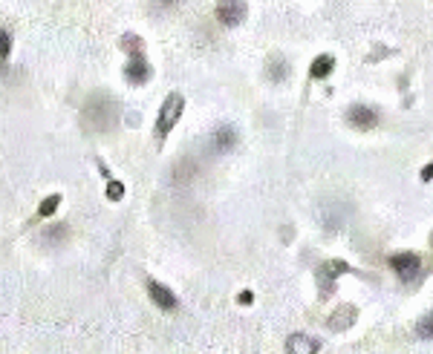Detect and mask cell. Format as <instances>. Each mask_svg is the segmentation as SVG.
<instances>
[{
    "instance_id": "1",
    "label": "cell",
    "mask_w": 433,
    "mask_h": 354,
    "mask_svg": "<svg viewBox=\"0 0 433 354\" xmlns=\"http://www.w3.org/2000/svg\"><path fill=\"white\" fill-rule=\"evenodd\" d=\"M183 110H185V98L179 95V92H171V95H167L165 101H162L159 118H156V138H159V141L174 130V124L179 121V116H183Z\"/></svg>"
},
{
    "instance_id": "2",
    "label": "cell",
    "mask_w": 433,
    "mask_h": 354,
    "mask_svg": "<svg viewBox=\"0 0 433 354\" xmlns=\"http://www.w3.org/2000/svg\"><path fill=\"white\" fill-rule=\"evenodd\" d=\"M353 268L350 262H344V260H327L324 265H318V271H315V282H318V291L320 296H327L335 291V279H338L341 274H350Z\"/></svg>"
},
{
    "instance_id": "3",
    "label": "cell",
    "mask_w": 433,
    "mask_h": 354,
    "mask_svg": "<svg viewBox=\"0 0 433 354\" xmlns=\"http://www.w3.org/2000/svg\"><path fill=\"white\" fill-rule=\"evenodd\" d=\"M153 75V69L145 58V52L142 55H130V64H124V81L133 84V87H142V84H148Z\"/></svg>"
},
{
    "instance_id": "4",
    "label": "cell",
    "mask_w": 433,
    "mask_h": 354,
    "mask_svg": "<svg viewBox=\"0 0 433 354\" xmlns=\"http://www.w3.org/2000/svg\"><path fill=\"white\" fill-rule=\"evenodd\" d=\"M387 262L401 279H413V277H419V271H422V257H419V253H393Z\"/></svg>"
},
{
    "instance_id": "5",
    "label": "cell",
    "mask_w": 433,
    "mask_h": 354,
    "mask_svg": "<svg viewBox=\"0 0 433 354\" xmlns=\"http://www.w3.org/2000/svg\"><path fill=\"white\" fill-rule=\"evenodd\" d=\"M347 124H353L355 130H373V127H379V112L364 104H353L347 110Z\"/></svg>"
},
{
    "instance_id": "6",
    "label": "cell",
    "mask_w": 433,
    "mask_h": 354,
    "mask_svg": "<svg viewBox=\"0 0 433 354\" xmlns=\"http://www.w3.org/2000/svg\"><path fill=\"white\" fill-rule=\"evenodd\" d=\"M355 317H358V308L350 305V303H344V305H338V308L332 311V317H329L327 325H329L332 331H347L355 323Z\"/></svg>"
},
{
    "instance_id": "7",
    "label": "cell",
    "mask_w": 433,
    "mask_h": 354,
    "mask_svg": "<svg viewBox=\"0 0 433 354\" xmlns=\"http://www.w3.org/2000/svg\"><path fill=\"white\" fill-rule=\"evenodd\" d=\"M148 294H150V300L156 303L162 311H176V296H174V291L171 288H165V286H159L156 279H148Z\"/></svg>"
},
{
    "instance_id": "8",
    "label": "cell",
    "mask_w": 433,
    "mask_h": 354,
    "mask_svg": "<svg viewBox=\"0 0 433 354\" xmlns=\"http://www.w3.org/2000/svg\"><path fill=\"white\" fill-rule=\"evenodd\" d=\"M237 147V130L231 124H226V127H220V130H214V136H211V150L217 153V155H222V153H231Z\"/></svg>"
},
{
    "instance_id": "9",
    "label": "cell",
    "mask_w": 433,
    "mask_h": 354,
    "mask_svg": "<svg viewBox=\"0 0 433 354\" xmlns=\"http://www.w3.org/2000/svg\"><path fill=\"white\" fill-rule=\"evenodd\" d=\"M246 12H248L246 3H220L217 6V18H220L222 26H237V23H243Z\"/></svg>"
},
{
    "instance_id": "10",
    "label": "cell",
    "mask_w": 433,
    "mask_h": 354,
    "mask_svg": "<svg viewBox=\"0 0 433 354\" xmlns=\"http://www.w3.org/2000/svg\"><path fill=\"white\" fill-rule=\"evenodd\" d=\"M286 351H292V354H315V351H320V340L318 337H306V334H292L286 340Z\"/></svg>"
},
{
    "instance_id": "11",
    "label": "cell",
    "mask_w": 433,
    "mask_h": 354,
    "mask_svg": "<svg viewBox=\"0 0 433 354\" xmlns=\"http://www.w3.org/2000/svg\"><path fill=\"white\" fill-rule=\"evenodd\" d=\"M332 66H335L332 55H318V58L312 61V66H309V75H312L315 81H320V78H327V75L332 73Z\"/></svg>"
},
{
    "instance_id": "12",
    "label": "cell",
    "mask_w": 433,
    "mask_h": 354,
    "mask_svg": "<svg viewBox=\"0 0 433 354\" xmlns=\"http://www.w3.org/2000/svg\"><path fill=\"white\" fill-rule=\"evenodd\" d=\"M119 47H121L124 52H128V55H142V52H145L142 38H139V35H133V32L121 35V38H119Z\"/></svg>"
},
{
    "instance_id": "13",
    "label": "cell",
    "mask_w": 433,
    "mask_h": 354,
    "mask_svg": "<svg viewBox=\"0 0 433 354\" xmlns=\"http://www.w3.org/2000/svg\"><path fill=\"white\" fill-rule=\"evenodd\" d=\"M289 75H292V66H289L286 61H281V58H277V61H272V64H269V78H272L274 84L286 81Z\"/></svg>"
},
{
    "instance_id": "14",
    "label": "cell",
    "mask_w": 433,
    "mask_h": 354,
    "mask_svg": "<svg viewBox=\"0 0 433 354\" xmlns=\"http://www.w3.org/2000/svg\"><path fill=\"white\" fill-rule=\"evenodd\" d=\"M416 334L422 337V340H433V317L430 314H425L422 320L416 323Z\"/></svg>"
},
{
    "instance_id": "15",
    "label": "cell",
    "mask_w": 433,
    "mask_h": 354,
    "mask_svg": "<svg viewBox=\"0 0 433 354\" xmlns=\"http://www.w3.org/2000/svg\"><path fill=\"white\" fill-rule=\"evenodd\" d=\"M58 205H61V196H58V193H55V196H47L44 205L38 207V214H40V216H52L55 210H58Z\"/></svg>"
},
{
    "instance_id": "16",
    "label": "cell",
    "mask_w": 433,
    "mask_h": 354,
    "mask_svg": "<svg viewBox=\"0 0 433 354\" xmlns=\"http://www.w3.org/2000/svg\"><path fill=\"white\" fill-rule=\"evenodd\" d=\"M107 199H110V202L124 199V185H121V181H116V179L107 181Z\"/></svg>"
},
{
    "instance_id": "17",
    "label": "cell",
    "mask_w": 433,
    "mask_h": 354,
    "mask_svg": "<svg viewBox=\"0 0 433 354\" xmlns=\"http://www.w3.org/2000/svg\"><path fill=\"white\" fill-rule=\"evenodd\" d=\"M9 49H12V35H9V29H0V55L9 58Z\"/></svg>"
},
{
    "instance_id": "18",
    "label": "cell",
    "mask_w": 433,
    "mask_h": 354,
    "mask_svg": "<svg viewBox=\"0 0 433 354\" xmlns=\"http://www.w3.org/2000/svg\"><path fill=\"white\" fill-rule=\"evenodd\" d=\"M237 300H240L243 305H248L251 300H255V296H251V291H240V296H237Z\"/></svg>"
},
{
    "instance_id": "19",
    "label": "cell",
    "mask_w": 433,
    "mask_h": 354,
    "mask_svg": "<svg viewBox=\"0 0 433 354\" xmlns=\"http://www.w3.org/2000/svg\"><path fill=\"white\" fill-rule=\"evenodd\" d=\"M430 176H433V164H425L422 167V181H430Z\"/></svg>"
}]
</instances>
